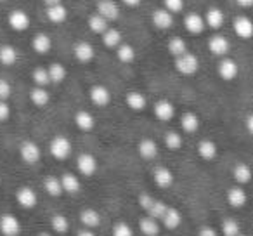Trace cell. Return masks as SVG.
Returning a JSON list of instances; mask_svg holds the SVG:
<instances>
[{"label": "cell", "instance_id": "1", "mask_svg": "<svg viewBox=\"0 0 253 236\" xmlns=\"http://www.w3.org/2000/svg\"><path fill=\"white\" fill-rule=\"evenodd\" d=\"M173 66H175L177 73H180L182 77H193L200 71V59H198L196 54L193 52H184L182 56L173 57Z\"/></svg>", "mask_w": 253, "mask_h": 236}, {"label": "cell", "instance_id": "2", "mask_svg": "<svg viewBox=\"0 0 253 236\" xmlns=\"http://www.w3.org/2000/svg\"><path fill=\"white\" fill-rule=\"evenodd\" d=\"M95 12L106 18L109 23L116 21L122 14V9H120V4H116L115 0H97L95 2Z\"/></svg>", "mask_w": 253, "mask_h": 236}, {"label": "cell", "instance_id": "3", "mask_svg": "<svg viewBox=\"0 0 253 236\" xmlns=\"http://www.w3.org/2000/svg\"><path fill=\"white\" fill-rule=\"evenodd\" d=\"M208 50H210V54H213L217 57H225L229 54V50H231V42H229L227 37L215 33L208 40Z\"/></svg>", "mask_w": 253, "mask_h": 236}, {"label": "cell", "instance_id": "4", "mask_svg": "<svg viewBox=\"0 0 253 236\" xmlns=\"http://www.w3.org/2000/svg\"><path fill=\"white\" fill-rule=\"evenodd\" d=\"M232 30L241 40L253 39V19L248 16H236L232 21Z\"/></svg>", "mask_w": 253, "mask_h": 236}, {"label": "cell", "instance_id": "5", "mask_svg": "<svg viewBox=\"0 0 253 236\" xmlns=\"http://www.w3.org/2000/svg\"><path fill=\"white\" fill-rule=\"evenodd\" d=\"M49 149H50V155L56 160H66L71 155V142L64 136H56L50 141Z\"/></svg>", "mask_w": 253, "mask_h": 236}, {"label": "cell", "instance_id": "6", "mask_svg": "<svg viewBox=\"0 0 253 236\" xmlns=\"http://www.w3.org/2000/svg\"><path fill=\"white\" fill-rule=\"evenodd\" d=\"M217 73L224 82H232L236 77H238L239 66H238V63H236L234 59H231V57H227V56L220 57V61H218V66H217Z\"/></svg>", "mask_w": 253, "mask_h": 236}, {"label": "cell", "instance_id": "7", "mask_svg": "<svg viewBox=\"0 0 253 236\" xmlns=\"http://www.w3.org/2000/svg\"><path fill=\"white\" fill-rule=\"evenodd\" d=\"M9 26H11L14 32H26L32 25V19H30V14L23 9H14V11L9 12Z\"/></svg>", "mask_w": 253, "mask_h": 236}, {"label": "cell", "instance_id": "8", "mask_svg": "<svg viewBox=\"0 0 253 236\" xmlns=\"http://www.w3.org/2000/svg\"><path fill=\"white\" fill-rule=\"evenodd\" d=\"M184 26L191 35H201L207 30V23H205V16L200 12H187L184 16Z\"/></svg>", "mask_w": 253, "mask_h": 236}, {"label": "cell", "instance_id": "9", "mask_svg": "<svg viewBox=\"0 0 253 236\" xmlns=\"http://www.w3.org/2000/svg\"><path fill=\"white\" fill-rule=\"evenodd\" d=\"M151 23L155 28L158 30H170L173 26V23H175V18H173V14L170 11H167L165 7H160L156 9V11H153L151 14Z\"/></svg>", "mask_w": 253, "mask_h": 236}, {"label": "cell", "instance_id": "10", "mask_svg": "<svg viewBox=\"0 0 253 236\" xmlns=\"http://www.w3.org/2000/svg\"><path fill=\"white\" fill-rule=\"evenodd\" d=\"M73 56L78 63H90L95 57V49L87 40H78L73 46Z\"/></svg>", "mask_w": 253, "mask_h": 236}, {"label": "cell", "instance_id": "11", "mask_svg": "<svg viewBox=\"0 0 253 236\" xmlns=\"http://www.w3.org/2000/svg\"><path fill=\"white\" fill-rule=\"evenodd\" d=\"M19 155H21V158L25 160L28 165H35V163H39L42 153H40V148L37 142L25 141L21 144V148H19Z\"/></svg>", "mask_w": 253, "mask_h": 236}, {"label": "cell", "instance_id": "12", "mask_svg": "<svg viewBox=\"0 0 253 236\" xmlns=\"http://www.w3.org/2000/svg\"><path fill=\"white\" fill-rule=\"evenodd\" d=\"M77 167L82 176L90 177V176H94L95 170H97V160H95V156L90 155V153H82L77 160Z\"/></svg>", "mask_w": 253, "mask_h": 236}, {"label": "cell", "instance_id": "13", "mask_svg": "<svg viewBox=\"0 0 253 236\" xmlns=\"http://www.w3.org/2000/svg\"><path fill=\"white\" fill-rule=\"evenodd\" d=\"M0 233L4 236H19L21 233V224H19L18 217L11 214H5L0 217Z\"/></svg>", "mask_w": 253, "mask_h": 236}, {"label": "cell", "instance_id": "14", "mask_svg": "<svg viewBox=\"0 0 253 236\" xmlns=\"http://www.w3.org/2000/svg\"><path fill=\"white\" fill-rule=\"evenodd\" d=\"M88 97L97 108H104L111 101V92H109V89L106 85H94L90 89V92H88Z\"/></svg>", "mask_w": 253, "mask_h": 236}, {"label": "cell", "instance_id": "15", "mask_svg": "<svg viewBox=\"0 0 253 236\" xmlns=\"http://www.w3.org/2000/svg\"><path fill=\"white\" fill-rule=\"evenodd\" d=\"M45 16L52 25H63V23L68 21L70 11H68V7L64 4H56L45 9Z\"/></svg>", "mask_w": 253, "mask_h": 236}, {"label": "cell", "instance_id": "16", "mask_svg": "<svg viewBox=\"0 0 253 236\" xmlns=\"http://www.w3.org/2000/svg\"><path fill=\"white\" fill-rule=\"evenodd\" d=\"M205 23H207V28L211 30H220L224 26L225 21V14L220 7H210L205 12Z\"/></svg>", "mask_w": 253, "mask_h": 236}, {"label": "cell", "instance_id": "17", "mask_svg": "<svg viewBox=\"0 0 253 236\" xmlns=\"http://www.w3.org/2000/svg\"><path fill=\"white\" fill-rule=\"evenodd\" d=\"M175 115V106L167 99H160L155 104V116L162 122H170Z\"/></svg>", "mask_w": 253, "mask_h": 236}, {"label": "cell", "instance_id": "18", "mask_svg": "<svg viewBox=\"0 0 253 236\" xmlns=\"http://www.w3.org/2000/svg\"><path fill=\"white\" fill-rule=\"evenodd\" d=\"M32 47L37 54L45 56V54H49L50 49H52V39H50L47 33H37L32 39Z\"/></svg>", "mask_w": 253, "mask_h": 236}, {"label": "cell", "instance_id": "19", "mask_svg": "<svg viewBox=\"0 0 253 236\" xmlns=\"http://www.w3.org/2000/svg\"><path fill=\"white\" fill-rule=\"evenodd\" d=\"M16 201L21 205L23 208H33L37 205V193L32 189V188H19L16 191Z\"/></svg>", "mask_w": 253, "mask_h": 236}, {"label": "cell", "instance_id": "20", "mask_svg": "<svg viewBox=\"0 0 253 236\" xmlns=\"http://www.w3.org/2000/svg\"><path fill=\"white\" fill-rule=\"evenodd\" d=\"M125 102L132 111H142V109L148 106V99H146V95L139 91L128 92V94L125 95Z\"/></svg>", "mask_w": 253, "mask_h": 236}, {"label": "cell", "instance_id": "21", "mask_svg": "<svg viewBox=\"0 0 253 236\" xmlns=\"http://www.w3.org/2000/svg\"><path fill=\"white\" fill-rule=\"evenodd\" d=\"M87 25H88V30L95 35H102L106 30L109 28V21L106 18H102L99 12H92L87 19Z\"/></svg>", "mask_w": 253, "mask_h": 236}, {"label": "cell", "instance_id": "22", "mask_svg": "<svg viewBox=\"0 0 253 236\" xmlns=\"http://www.w3.org/2000/svg\"><path fill=\"white\" fill-rule=\"evenodd\" d=\"M75 124H77V127L80 129V131L90 132L92 129L95 127V118L92 113L85 111V109H80V111H77V115H75Z\"/></svg>", "mask_w": 253, "mask_h": 236}, {"label": "cell", "instance_id": "23", "mask_svg": "<svg viewBox=\"0 0 253 236\" xmlns=\"http://www.w3.org/2000/svg\"><path fill=\"white\" fill-rule=\"evenodd\" d=\"M101 37H102V44H104L108 49H118V46H122L123 44L122 32L116 30V28H111V26H109V28L106 30Z\"/></svg>", "mask_w": 253, "mask_h": 236}, {"label": "cell", "instance_id": "24", "mask_svg": "<svg viewBox=\"0 0 253 236\" xmlns=\"http://www.w3.org/2000/svg\"><path fill=\"white\" fill-rule=\"evenodd\" d=\"M139 228H141V233L144 236H158L160 235V222L156 221L151 215H146L139 221Z\"/></svg>", "mask_w": 253, "mask_h": 236}, {"label": "cell", "instance_id": "25", "mask_svg": "<svg viewBox=\"0 0 253 236\" xmlns=\"http://www.w3.org/2000/svg\"><path fill=\"white\" fill-rule=\"evenodd\" d=\"M180 127H182V131L187 132V134L196 132L198 129H200V118H198L196 113H193V111L184 113V115L180 116Z\"/></svg>", "mask_w": 253, "mask_h": 236}, {"label": "cell", "instance_id": "26", "mask_svg": "<svg viewBox=\"0 0 253 236\" xmlns=\"http://www.w3.org/2000/svg\"><path fill=\"white\" fill-rule=\"evenodd\" d=\"M153 177H155L156 186H160V188H170L173 184V174H172V170H169L167 167H158V169L153 172Z\"/></svg>", "mask_w": 253, "mask_h": 236}, {"label": "cell", "instance_id": "27", "mask_svg": "<svg viewBox=\"0 0 253 236\" xmlns=\"http://www.w3.org/2000/svg\"><path fill=\"white\" fill-rule=\"evenodd\" d=\"M137 151L142 158L153 160L156 155H158V144H156L153 139H142V141L137 144Z\"/></svg>", "mask_w": 253, "mask_h": 236}, {"label": "cell", "instance_id": "28", "mask_svg": "<svg viewBox=\"0 0 253 236\" xmlns=\"http://www.w3.org/2000/svg\"><path fill=\"white\" fill-rule=\"evenodd\" d=\"M116 57H118L122 63L130 64V63H134L135 57H137V50L134 49V46L123 42L122 46H118V49H116Z\"/></svg>", "mask_w": 253, "mask_h": 236}, {"label": "cell", "instance_id": "29", "mask_svg": "<svg viewBox=\"0 0 253 236\" xmlns=\"http://www.w3.org/2000/svg\"><path fill=\"white\" fill-rule=\"evenodd\" d=\"M227 201L231 207L234 208H241L246 205V201H248V196H246V193L241 189V188H231V189L227 191Z\"/></svg>", "mask_w": 253, "mask_h": 236}, {"label": "cell", "instance_id": "30", "mask_svg": "<svg viewBox=\"0 0 253 236\" xmlns=\"http://www.w3.org/2000/svg\"><path fill=\"white\" fill-rule=\"evenodd\" d=\"M162 222L167 229H177L180 226V222H182V215H180V212L177 208L169 207L165 215L162 217Z\"/></svg>", "mask_w": 253, "mask_h": 236}, {"label": "cell", "instance_id": "31", "mask_svg": "<svg viewBox=\"0 0 253 236\" xmlns=\"http://www.w3.org/2000/svg\"><path fill=\"white\" fill-rule=\"evenodd\" d=\"M80 222L85 226V228L94 229L101 224V215H99V212L94 210V208H85V210H82V214H80Z\"/></svg>", "mask_w": 253, "mask_h": 236}, {"label": "cell", "instance_id": "32", "mask_svg": "<svg viewBox=\"0 0 253 236\" xmlns=\"http://www.w3.org/2000/svg\"><path fill=\"white\" fill-rule=\"evenodd\" d=\"M16 61H18V50H16V47L9 46V44L0 46V64L12 66V64H16Z\"/></svg>", "mask_w": 253, "mask_h": 236}, {"label": "cell", "instance_id": "33", "mask_svg": "<svg viewBox=\"0 0 253 236\" xmlns=\"http://www.w3.org/2000/svg\"><path fill=\"white\" fill-rule=\"evenodd\" d=\"M61 184H63V191L68 194H77L78 191L82 189L80 181H78V177L73 176V174H64V176L61 177Z\"/></svg>", "mask_w": 253, "mask_h": 236}, {"label": "cell", "instance_id": "34", "mask_svg": "<svg viewBox=\"0 0 253 236\" xmlns=\"http://www.w3.org/2000/svg\"><path fill=\"white\" fill-rule=\"evenodd\" d=\"M47 70H49V77H50V82H52V84H63V82L66 80L68 70H66L64 64L52 63Z\"/></svg>", "mask_w": 253, "mask_h": 236}, {"label": "cell", "instance_id": "35", "mask_svg": "<svg viewBox=\"0 0 253 236\" xmlns=\"http://www.w3.org/2000/svg\"><path fill=\"white\" fill-rule=\"evenodd\" d=\"M167 49H169V52L173 57H177V56H182L184 52H187V44L182 37H172L167 42Z\"/></svg>", "mask_w": 253, "mask_h": 236}, {"label": "cell", "instance_id": "36", "mask_svg": "<svg viewBox=\"0 0 253 236\" xmlns=\"http://www.w3.org/2000/svg\"><path fill=\"white\" fill-rule=\"evenodd\" d=\"M198 153H200L201 158L205 160H213L217 156V144H215L211 139H205L198 144Z\"/></svg>", "mask_w": 253, "mask_h": 236}, {"label": "cell", "instance_id": "37", "mask_svg": "<svg viewBox=\"0 0 253 236\" xmlns=\"http://www.w3.org/2000/svg\"><path fill=\"white\" fill-rule=\"evenodd\" d=\"M232 176L239 184H246L252 179V169L246 163H236L234 169H232Z\"/></svg>", "mask_w": 253, "mask_h": 236}, {"label": "cell", "instance_id": "38", "mask_svg": "<svg viewBox=\"0 0 253 236\" xmlns=\"http://www.w3.org/2000/svg\"><path fill=\"white\" fill-rule=\"evenodd\" d=\"M43 188H45L47 194H50V196H61V194L64 193L61 179H57V177H54V176L45 177V181H43Z\"/></svg>", "mask_w": 253, "mask_h": 236}, {"label": "cell", "instance_id": "39", "mask_svg": "<svg viewBox=\"0 0 253 236\" xmlns=\"http://www.w3.org/2000/svg\"><path fill=\"white\" fill-rule=\"evenodd\" d=\"M30 101L35 106H45L47 102L50 101V95L45 87H39V85H37V87L30 92Z\"/></svg>", "mask_w": 253, "mask_h": 236}, {"label": "cell", "instance_id": "40", "mask_svg": "<svg viewBox=\"0 0 253 236\" xmlns=\"http://www.w3.org/2000/svg\"><path fill=\"white\" fill-rule=\"evenodd\" d=\"M32 78H33V84L39 85V87H47V85L52 84V82H50V77H49V70L43 66L35 68L32 73Z\"/></svg>", "mask_w": 253, "mask_h": 236}, {"label": "cell", "instance_id": "41", "mask_svg": "<svg viewBox=\"0 0 253 236\" xmlns=\"http://www.w3.org/2000/svg\"><path fill=\"white\" fill-rule=\"evenodd\" d=\"M222 233L224 236H238L241 235V228H239V222L232 217H227L222 221Z\"/></svg>", "mask_w": 253, "mask_h": 236}, {"label": "cell", "instance_id": "42", "mask_svg": "<svg viewBox=\"0 0 253 236\" xmlns=\"http://www.w3.org/2000/svg\"><path fill=\"white\" fill-rule=\"evenodd\" d=\"M165 146L169 149H173V151H175V149H180L182 148V136L175 131L167 132L165 134Z\"/></svg>", "mask_w": 253, "mask_h": 236}, {"label": "cell", "instance_id": "43", "mask_svg": "<svg viewBox=\"0 0 253 236\" xmlns=\"http://www.w3.org/2000/svg\"><path fill=\"white\" fill-rule=\"evenodd\" d=\"M50 226H52V229L57 233V235H64V233H68V229H70V222H68V219L61 214L54 215L52 221H50Z\"/></svg>", "mask_w": 253, "mask_h": 236}, {"label": "cell", "instance_id": "44", "mask_svg": "<svg viewBox=\"0 0 253 236\" xmlns=\"http://www.w3.org/2000/svg\"><path fill=\"white\" fill-rule=\"evenodd\" d=\"M167 208H169V205H165L162 200H155L151 203V207L148 208V215H151V217H155L156 221H162V217L165 215V212H167Z\"/></svg>", "mask_w": 253, "mask_h": 236}, {"label": "cell", "instance_id": "45", "mask_svg": "<svg viewBox=\"0 0 253 236\" xmlns=\"http://www.w3.org/2000/svg\"><path fill=\"white\" fill-rule=\"evenodd\" d=\"M184 5H186L184 0H163V7L172 12V14H179L184 9Z\"/></svg>", "mask_w": 253, "mask_h": 236}, {"label": "cell", "instance_id": "46", "mask_svg": "<svg viewBox=\"0 0 253 236\" xmlns=\"http://www.w3.org/2000/svg\"><path fill=\"white\" fill-rule=\"evenodd\" d=\"M113 236H134V231L128 224L125 222H118V224L113 228Z\"/></svg>", "mask_w": 253, "mask_h": 236}, {"label": "cell", "instance_id": "47", "mask_svg": "<svg viewBox=\"0 0 253 236\" xmlns=\"http://www.w3.org/2000/svg\"><path fill=\"white\" fill-rule=\"evenodd\" d=\"M12 94V87L7 80L0 78V101H7Z\"/></svg>", "mask_w": 253, "mask_h": 236}, {"label": "cell", "instance_id": "48", "mask_svg": "<svg viewBox=\"0 0 253 236\" xmlns=\"http://www.w3.org/2000/svg\"><path fill=\"white\" fill-rule=\"evenodd\" d=\"M153 201H155V198L149 193H142L141 196H139V205H141V208H144V210H148V208L151 207Z\"/></svg>", "mask_w": 253, "mask_h": 236}, {"label": "cell", "instance_id": "49", "mask_svg": "<svg viewBox=\"0 0 253 236\" xmlns=\"http://www.w3.org/2000/svg\"><path fill=\"white\" fill-rule=\"evenodd\" d=\"M11 116V108L5 101H0V122H5Z\"/></svg>", "mask_w": 253, "mask_h": 236}, {"label": "cell", "instance_id": "50", "mask_svg": "<svg viewBox=\"0 0 253 236\" xmlns=\"http://www.w3.org/2000/svg\"><path fill=\"white\" fill-rule=\"evenodd\" d=\"M198 236H217V231L213 228H210V226H205V228L200 229V235Z\"/></svg>", "mask_w": 253, "mask_h": 236}, {"label": "cell", "instance_id": "51", "mask_svg": "<svg viewBox=\"0 0 253 236\" xmlns=\"http://www.w3.org/2000/svg\"><path fill=\"white\" fill-rule=\"evenodd\" d=\"M141 2H142V0H122V4L126 5V7H130V9L139 7V5H141Z\"/></svg>", "mask_w": 253, "mask_h": 236}, {"label": "cell", "instance_id": "52", "mask_svg": "<svg viewBox=\"0 0 253 236\" xmlns=\"http://www.w3.org/2000/svg\"><path fill=\"white\" fill-rule=\"evenodd\" d=\"M246 131L253 136V113H250V115L246 116Z\"/></svg>", "mask_w": 253, "mask_h": 236}, {"label": "cell", "instance_id": "53", "mask_svg": "<svg viewBox=\"0 0 253 236\" xmlns=\"http://www.w3.org/2000/svg\"><path fill=\"white\" fill-rule=\"evenodd\" d=\"M236 4L243 9H250V7H253V0H236Z\"/></svg>", "mask_w": 253, "mask_h": 236}, {"label": "cell", "instance_id": "54", "mask_svg": "<svg viewBox=\"0 0 253 236\" xmlns=\"http://www.w3.org/2000/svg\"><path fill=\"white\" fill-rule=\"evenodd\" d=\"M42 2L45 7H50V5H56V4H63V0H42Z\"/></svg>", "mask_w": 253, "mask_h": 236}, {"label": "cell", "instance_id": "55", "mask_svg": "<svg viewBox=\"0 0 253 236\" xmlns=\"http://www.w3.org/2000/svg\"><path fill=\"white\" fill-rule=\"evenodd\" d=\"M77 236H95V235H94V231H92V229L85 228V229H82V231L78 233Z\"/></svg>", "mask_w": 253, "mask_h": 236}, {"label": "cell", "instance_id": "56", "mask_svg": "<svg viewBox=\"0 0 253 236\" xmlns=\"http://www.w3.org/2000/svg\"><path fill=\"white\" fill-rule=\"evenodd\" d=\"M39 236H50V235H49V233H40Z\"/></svg>", "mask_w": 253, "mask_h": 236}, {"label": "cell", "instance_id": "57", "mask_svg": "<svg viewBox=\"0 0 253 236\" xmlns=\"http://www.w3.org/2000/svg\"><path fill=\"white\" fill-rule=\"evenodd\" d=\"M0 2H7V0H0Z\"/></svg>", "mask_w": 253, "mask_h": 236}, {"label": "cell", "instance_id": "58", "mask_svg": "<svg viewBox=\"0 0 253 236\" xmlns=\"http://www.w3.org/2000/svg\"><path fill=\"white\" fill-rule=\"evenodd\" d=\"M238 236H243V235H238Z\"/></svg>", "mask_w": 253, "mask_h": 236}]
</instances>
